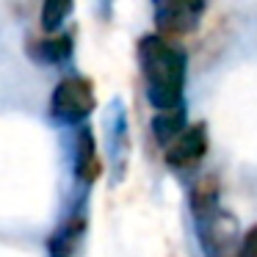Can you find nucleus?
I'll return each mask as SVG.
<instances>
[{"instance_id": "1", "label": "nucleus", "mask_w": 257, "mask_h": 257, "mask_svg": "<svg viewBox=\"0 0 257 257\" xmlns=\"http://www.w3.org/2000/svg\"><path fill=\"white\" fill-rule=\"evenodd\" d=\"M139 58L147 78V100L152 108L166 111L183 102L185 89V53L169 45L163 36H144L139 42Z\"/></svg>"}, {"instance_id": "2", "label": "nucleus", "mask_w": 257, "mask_h": 257, "mask_svg": "<svg viewBox=\"0 0 257 257\" xmlns=\"http://www.w3.org/2000/svg\"><path fill=\"white\" fill-rule=\"evenodd\" d=\"M94 111V91L86 78H64L53 89L50 116L61 124H80Z\"/></svg>"}, {"instance_id": "3", "label": "nucleus", "mask_w": 257, "mask_h": 257, "mask_svg": "<svg viewBox=\"0 0 257 257\" xmlns=\"http://www.w3.org/2000/svg\"><path fill=\"white\" fill-rule=\"evenodd\" d=\"M196 229H199L207 257H235L240 240H238V221L229 213L210 207V210L196 216Z\"/></svg>"}, {"instance_id": "4", "label": "nucleus", "mask_w": 257, "mask_h": 257, "mask_svg": "<svg viewBox=\"0 0 257 257\" xmlns=\"http://www.w3.org/2000/svg\"><path fill=\"white\" fill-rule=\"evenodd\" d=\"M207 152V127L202 122L188 124L172 144H166V163L174 169H188L205 158Z\"/></svg>"}, {"instance_id": "5", "label": "nucleus", "mask_w": 257, "mask_h": 257, "mask_svg": "<svg viewBox=\"0 0 257 257\" xmlns=\"http://www.w3.org/2000/svg\"><path fill=\"white\" fill-rule=\"evenodd\" d=\"M158 28L169 34H185L196 25V17L205 9V0H152Z\"/></svg>"}, {"instance_id": "6", "label": "nucleus", "mask_w": 257, "mask_h": 257, "mask_svg": "<svg viewBox=\"0 0 257 257\" xmlns=\"http://www.w3.org/2000/svg\"><path fill=\"white\" fill-rule=\"evenodd\" d=\"M75 172L83 183H94L102 172V163L100 155H97V144H94V136H91L89 127L80 130L78 136V163H75Z\"/></svg>"}, {"instance_id": "7", "label": "nucleus", "mask_w": 257, "mask_h": 257, "mask_svg": "<svg viewBox=\"0 0 257 257\" xmlns=\"http://www.w3.org/2000/svg\"><path fill=\"white\" fill-rule=\"evenodd\" d=\"M185 127H188V122H185L183 105L166 108V111H161L155 119H152V133H155V139L161 141V144H172Z\"/></svg>"}, {"instance_id": "8", "label": "nucleus", "mask_w": 257, "mask_h": 257, "mask_svg": "<svg viewBox=\"0 0 257 257\" xmlns=\"http://www.w3.org/2000/svg\"><path fill=\"white\" fill-rule=\"evenodd\" d=\"M83 227H86L83 216H72V218H69V221L64 224V227L58 229L56 235H53V240H50L53 257H69V251L75 249V243H78Z\"/></svg>"}, {"instance_id": "9", "label": "nucleus", "mask_w": 257, "mask_h": 257, "mask_svg": "<svg viewBox=\"0 0 257 257\" xmlns=\"http://www.w3.org/2000/svg\"><path fill=\"white\" fill-rule=\"evenodd\" d=\"M216 196H218L216 177H202L199 183L194 185V191H191V210H194V216L216 207Z\"/></svg>"}, {"instance_id": "10", "label": "nucleus", "mask_w": 257, "mask_h": 257, "mask_svg": "<svg viewBox=\"0 0 257 257\" xmlns=\"http://www.w3.org/2000/svg\"><path fill=\"white\" fill-rule=\"evenodd\" d=\"M69 53H72V36L58 34V36H53V39H47V42H39L36 56H39L42 61H47V64H58V61H64V58H69Z\"/></svg>"}, {"instance_id": "11", "label": "nucleus", "mask_w": 257, "mask_h": 257, "mask_svg": "<svg viewBox=\"0 0 257 257\" xmlns=\"http://www.w3.org/2000/svg\"><path fill=\"white\" fill-rule=\"evenodd\" d=\"M75 0H45V6H42V28L45 31H58L61 23L69 17L72 12Z\"/></svg>"}, {"instance_id": "12", "label": "nucleus", "mask_w": 257, "mask_h": 257, "mask_svg": "<svg viewBox=\"0 0 257 257\" xmlns=\"http://www.w3.org/2000/svg\"><path fill=\"white\" fill-rule=\"evenodd\" d=\"M235 257H257V224H254V227H251L249 232L243 235V238H240Z\"/></svg>"}]
</instances>
